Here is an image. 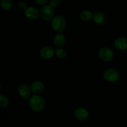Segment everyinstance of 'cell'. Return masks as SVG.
<instances>
[{"label": "cell", "mask_w": 127, "mask_h": 127, "mask_svg": "<svg viewBox=\"0 0 127 127\" xmlns=\"http://www.w3.org/2000/svg\"><path fill=\"white\" fill-rule=\"evenodd\" d=\"M29 105L33 111L40 112L42 111L45 106V100L44 98L39 95H35L30 98Z\"/></svg>", "instance_id": "1"}, {"label": "cell", "mask_w": 127, "mask_h": 127, "mask_svg": "<svg viewBox=\"0 0 127 127\" xmlns=\"http://www.w3.org/2000/svg\"><path fill=\"white\" fill-rule=\"evenodd\" d=\"M51 25L53 31L57 32H63L66 28V22L65 18L63 16L58 15L53 17Z\"/></svg>", "instance_id": "2"}, {"label": "cell", "mask_w": 127, "mask_h": 127, "mask_svg": "<svg viewBox=\"0 0 127 127\" xmlns=\"http://www.w3.org/2000/svg\"><path fill=\"white\" fill-rule=\"evenodd\" d=\"M98 55L102 60L104 62H110L114 57V52L108 47H102L98 52Z\"/></svg>", "instance_id": "3"}, {"label": "cell", "mask_w": 127, "mask_h": 127, "mask_svg": "<svg viewBox=\"0 0 127 127\" xmlns=\"http://www.w3.org/2000/svg\"><path fill=\"white\" fill-rule=\"evenodd\" d=\"M55 10L52 6L50 5H45L43 6L40 10V15L43 19L45 21H50L53 19L54 16Z\"/></svg>", "instance_id": "4"}, {"label": "cell", "mask_w": 127, "mask_h": 127, "mask_svg": "<svg viewBox=\"0 0 127 127\" xmlns=\"http://www.w3.org/2000/svg\"><path fill=\"white\" fill-rule=\"evenodd\" d=\"M104 78L109 82H115L119 78V73L114 68H110L107 69L104 73Z\"/></svg>", "instance_id": "5"}, {"label": "cell", "mask_w": 127, "mask_h": 127, "mask_svg": "<svg viewBox=\"0 0 127 127\" xmlns=\"http://www.w3.org/2000/svg\"><path fill=\"white\" fill-rule=\"evenodd\" d=\"M74 114L75 117L80 121H85L89 118V112L84 108L79 107L76 109Z\"/></svg>", "instance_id": "6"}, {"label": "cell", "mask_w": 127, "mask_h": 127, "mask_svg": "<svg viewBox=\"0 0 127 127\" xmlns=\"http://www.w3.org/2000/svg\"><path fill=\"white\" fill-rule=\"evenodd\" d=\"M24 14L29 19L35 20L39 16V11L36 7H29L25 10Z\"/></svg>", "instance_id": "7"}, {"label": "cell", "mask_w": 127, "mask_h": 127, "mask_svg": "<svg viewBox=\"0 0 127 127\" xmlns=\"http://www.w3.org/2000/svg\"><path fill=\"white\" fill-rule=\"evenodd\" d=\"M31 89L27 85L24 84H21L18 88V93L20 96L23 99H28L31 94Z\"/></svg>", "instance_id": "8"}, {"label": "cell", "mask_w": 127, "mask_h": 127, "mask_svg": "<svg viewBox=\"0 0 127 127\" xmlns=\"http://www.w3.org/2000/svg\"><path fill=\"white\" fill-rule=\"evenodd\" d=\"M54 50L51 47H43L40 51V55L43 59H50L54 55Z\"/></svg>", "instance_id": "9"}, {"label": "cell", "mask_w": 127, "mask_h": 127, "mask_svg": "<svg viewBox=\"0 0 127 127\" xmlns=\"http://www.w3.org/2000/svg\"><path fill=\"white\" fill-rule=\"evenodd\" d=\"M31 89L32 93H34V94H40L44 91L45 85L41 81H35L31 84Z\"/></svg>", "instance_id": "10"}, {"label": "cell", "mask_w": 127, "mask_h": 127, "mask_svg": "<svg viewBox=\"0 0 127 127\" xmlns=\"http://www.w3.org/2000/svg\"><path fill=\"white\" fill-rule=\"evenodd\" d=\"M114 44L117 49L125 50L127 49V38L125 37H119L114 41Z\"/></svg>", "instance_id": "11"}, {"label": "cell", "mask_w": 127, "mask_h": 127, "mask_svg": "<svg viewBox=\"0 0 127 127\" xmlns=\"http://www.w3.org/2000/svg\"><path fill=\"white\" fill-rule=\"evenodd\" d=\"M55 45L57 47H63L66 43L65 37L62 33H57L53 39Z\"/></svg>", "instance_id": "12"}, {"label": "cell", "mask_w": 127, "mask_h": 127, "mask_svg": "<svg viewBox=\"0 0 127 127\" xmlns=\"http://www.w3.org/2000/svg\"><path fill=\"white\" fill-rule=\"evenodd\" d=\"M93 21L97 24H101L105 21V16L101 12H97L93 16Z\"/></svg>", "instance_id": "13"}, {"label": "cell", "mask_w": 127, "mask_h": 127, "mask_svg": "<svg viewBox=\"0 0 127 127\" xmlns=\"http://www.w3.org/2000/svg\"><path fill=\"white\" fill-rule=\"evenodd\" d=\"M92 17H93V13L91 11H87V10L83 11L80 14V18L84 21H89L91 19Z\"/></svg>", "instance_id": "14"}, {"label": "cell", "mask_w": 127, "mask_h": 127, "mask_svg": "<svg viewBox=\"0 0 127 127\" xmlns=\"http://www.w3.org/2000/svg\"><path fill=\"white\" fill-rule=\"evenodd\" d=\"M1 6L4 10L6 11L11 9L12 6V1L11 0H1Z\"/></svg>", "instance_id": "15"}, {"label": "cell", "mask_w": 127, "mask_h": 127, "mask_svg": "<svg viewBox=\"0 0 127 127\" xmlns=\"http://www.w3.org/2000/svg\"><path fill=\"white\" fill-rule=\"evenodd\" d=\"M55 55L59 59H64L66 57V51L63 48H58L55 51Z\"/></svg>", "instance_id": "16"}, {"label": "cell", "mask_w": 127, "mask_h": 127, "mask_svg": "<svg viewBox=\"0 0 127 127\" xmlns=\"http://www.w3.org/2000/svg\"><path fill=\"white\" fill-rule=\"evenodd\" d=\"M0 107L1 109H4L9 105V99L5 95L1 94L0 95Z\"/></svg>", "instance_id": "17"}, {"label": "cell", "mask_w": 127, "mask_h": 127, "mask_svg": "<svg viewBox=\"0 0 127 127\" xmlns=\"http://www.w3.org/2000/svg\"><path fill=\"white\" fill-rule=\"evenodd\" d=\"M60 2L61 0H50V4L51 6H52L53 7L59 6Z\"/></svg>", "instance_id": "18"}, {"label": "cell", "mask_w": 127, "mask_h": 127, "mask_svg": "<svg viewBox=\"0 0 127 127\" xmlns=\"http://www.w3.org/2000/svg\"><path fill=\"white\" fill-rule=\"evenodd\" d=\"M18 6L19 7V8L21 9L26 10V9L27 8L26 3L25 2H24V1H21V2H20L19 3Z\"/></svg>", "instance_id": "19"}, {"label": "cell", "mask_w": 127, "mask_h": 127, "mask_svg": "<svg viewBox=\"0 0 127 127\" xmlns=\"http://www.w3.org/2000/svg\"><path fill=\"white\" fill-rule=\"evenodd\" d=\"M35 2L39 5H44L47 2L48 0H34Z\"/></svg>", "instance_id": "20"}]
</instances>
